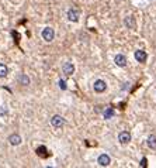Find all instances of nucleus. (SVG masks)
Listing matches in <instances>:
<instances>
[{"label":"nucleus","instance_id":"nucleus-4","mask_svg":"<svg viewBox=\"0 0 156 168\" xmlns=\"http://www.w3.org/2000/svg\"><path fill=\"white\" fill-rule=\"evenodd\" d=\"M93 89H94V92H97V93H103V92H105V89H107V84H105V80L97 79L94 82V85H93Z\"/></svg>","mask_w":156,"mask_h":168},{"label":"nucleus","instance_id":"nucleus-2","mask_svg":"<svg viewBox=\"0 0 156 168\" xmlns=\"http://www.w3.org/2000/svg\"><path fill=\"white\" fill-rule=\"evenodd\" d=\"M66 17H68L69 21L77 23V21H79V17H80V11L77 10V9L72 7V9H69V10L66 11Z\"/></svg>","mask_w":156,"mask_h":168},{"label":"nucleus","instance_id":"nucleus-14","mask_svg":"<svg viewBox=\"0 0 156 168\" xmlns=\"http://www.w3.org/2000/svg\"><path fill=\"white\" fill-rule=\"evenodd\" d=\"M37 154L40 155V157H48V150L45 146H40L37 148Z\"/></svg>","mask_w":156,"mask_h":168},{"label":"nucleus","instance_id":"nucleus-5","mask_svg":"<svg viewBox=\"0 0 156 168\" xmlns=\"http://www.w3.org/2000/svg\"><path fill=\"white\" fill-rule=\"evenodd\" d=\"M62 72L65 73L66 77H70V75H73V72H75V65H73L72 62H65V64L62 65Z\"/></svg>","mask_w":156,"mask_h":168},{"label":"nucleus","instance_id":"nucleus-18","mask_svg":"<svg viewBox=\"0 0 156 168\" xmlns=\"http://www.w3.org/2000/svg\"><path fill=\"white\" fill-rule=\"evenodd\" d=\"M148 165V160L146 158H142L141 160V167H146Z\"/></svg>","mask_w":156,"mask_h":168},{"label":"nucleus","instance_id":"nucleus-13","mask_svg":"<svg viewBox=\"0 0 156 168\" xmlns=\"http://www.w3.org/2000/svg\"><path fill=\"white\" fill-rule=\"evenodd\" d=\"M146 144H148L149 148H152V150H156V136H149L148 140H146Z\"/></svg>","mask_w":156,"mask_h":168},{"label":"nucleus","instance_id":"nucleus-8","mask_svg":"<svg viewBox=\"0 0 156 168\" xmlns=\"http://www.w3.org/2000/svg\"><path fill=\"white\" fill-rule=\"evenodd\" d=\"M114 62H115L117 66H121V68H124V66H127V57H125V55H122V54H118V55H115Z\"/></svg>","mask_w":156,"mask_h":168},{"label":"nucleus","instance_id":"nucleus-16","mask_svg":"<svg viewBox=\"0 0 156 168\" xmlns=\"http://www.w3.org/2000/svg\"><path fill=\"white\" fill-rule=\"evenodd\" d=\"M113 116H114V110L111 107H107L104 112V119H111Z\"/></svg>","mask_w":156,"mask_h":168},{"label":"nucleus","instance_id":"nucleus-17","mask_svg":"<svg viewBox=\"0 0 156 168\" xmlns=\"http://www.w3.org/2000/svg\"><path fill=\"white\" fill-rule=\"evenodd\" d=\"M58 85H59V88H61L62 91H65V89H66V82L63 79H59L58 80Z\"/></svg>","mask_w":156,"mask_h":168},{"label":"nucleus","instance_id":"nucleus-12","mask_svg":"<svg viewBox=\"0 0 156 168\" xmlns=\"http://www.w3.org/2000/svg\"><path fill=\"white\" fill-rule=\"evenodd\" d=\"M17 80H18V84L23 85V86H28L30 85V78H28V75H26V73H20L17 77Z\"/></svg>","mask_w":156,"mask_h":168},{"label":"nucleus","instance_id":"nucleus-6","mask_svg":"<svg viewBox=\"0 0 156 168\" xmlns=\"http://www.w3.org/2000/svg\"><path fill=\"white\" fill-rule=\"evenodd\" d=\"M97 162H98V165H101V167H108L110 162H111V158H110L108 154H101V155L97 158Z\"/></svg>","mask_w":156,"mask_h":168},{"label":"nucleus","instance_id":"nucleus-11","mask_svg":"<svg viewBox=\"0 0 156 168\" xmlns=\"http://www.w3.org/2000/svg\"><path fill=\"white\" fill-rule=\"evenodd\" d=\"M124 24H125V27L127 28H135L136 27V23H135V18L132 17V16H128V17L124 18Z\"/></svg>","mask_w":156,"mask_h":168},{"label":"nucleus","instance_id":"nucleus-1","mask_svg":"<svg viewBox=\"0 0 156 168\" xmlns=\"http://www.w3.org/2000/svg\"><path fill=\"white\" fill-rule=\"evenodd\" d=\"M41 37H42L44 41L51 43V41L55 38V30L52 28V27H45V28L41 31Z\"/></svg>","mask_w":156,"mask_h":168},{"label":"nucleus","instance_id":"nucleus-7","mask_svg":"<svg viewBox=\"0 0 156 168\" xmlns=\"http://www.w3.org/2000/svg\"><path fill=\"white\" fill-rule=\"evenodd\" d=\"M118 141L121 143V144H128V143L131 141V133L129 132H121L120 134H118Z\"/></svg>","mask_w":156,"mask_h":168},{"label":"nucleus","instance_id":"nucleus-10","mask_svg":"<svg viewBox=\"0 0 156 168\" xmlns=\"http://www.w3.org/2000/svg\"><path fill=\"white\" fill-rule=\"evenodd\" d=\"M134 57H135V59H136L138 62H141V64H144V62L146 61V58H148L146 52H145V51H142V50H138V51H135Z\"/></svg>","mask_w":156,"mask_h":168},{"label":"nucleus","instance_id":"nucleus-19","mask_svg":"<svg viewBox=\"0 0 156 168\" xmlns=\"http://www.w3.org/2000/svg\"><path fill=\"white\" fill-rule=\"evenodd\" d=\"M4 114H7V109H4V107H0V116H4Z\"/></svg>","mask_w":156,"mask_h":168},{"label":"nucleus","instance_id":"nucleus-9","mask_svg":"<svg viewBox=\"0 0 156 168\" xmlns=\"http://www.w3.org/2000/svg\"><path fill=\"white\" fill-rule=\"evenodd\" d=\"M21 141H23V139H21V136L20 134H11L10 137H9V143H10L11 146H20L21 144Z\"/></svg>","mask_w":156,"mask_h":168},{"label":"nucleus","instance_id":"nucleus-15","mask_svg":"<svg viewBox=\"0 0 156 168\" xmlns=\"http://www.w3.org/2000/svg\"><path fill=\"white\" fill-rule=\"evenodd\" d=\"M9 73V68L4 64H0V78H6Z\"/></svg>","mask_w":156,"mask_h":168},{"label":"nucleus","instance_id":"nucleus-3","mask_svg":"<svg viewBox=\"0 0 156 168\" xmlns=\"http://www.w3.org/2000/svg\"><path fill=\"white\" fill-rule=\"evenodd\" d=\"M51 124H52V127H55V129H61L65 126V119L62 116H59V114H54L51 117Z\"/></svg>","mask_w":156,"mask_h":168}]
</instances>
